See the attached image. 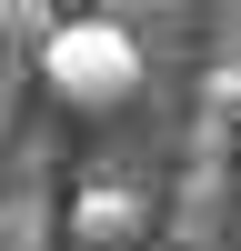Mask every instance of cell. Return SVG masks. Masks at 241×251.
I'll use <instances>...</instances> for the list:
<instances>
[{"mask_svg":"<svg viewBox=\"0 0 241 251\" xmlns=\"http://www.w3.org/2000/svg\"><path fill=\"white\" fill-rule=\"evenodd\" d=\"M201 121H221V131L241 121V60H221V71L201 80Z\"/></svg>","mask_w":241,"mask_h":251,"instance_id":"4","label":"cell"},{"mask_svg":"<svg viewBox=\"0 0 241 251\" xmlns=\"http://www.w3.org/2000/svg\"><path fill=\"white\" fill-rule=\"evenodd\" d=\"M60 241H71V251H141V241H151V191H131V181H91V191H71Z\"/></svg>","mask_w":241,"mask_h":251,"instance_id":"2","label":"cell"},{"mask_svg":"<svg viewBox=\"0 0 241 251\" xmlns=\"http://www.w3.org/2000/svg\"><path fill=\"white\" fill-rule=\"evenodd\" d=\"M71 30L60 10H40V0H0V40H30V50H50V40Z\"/></svg>","mask_w":241,"mask_h":251,"instance_id":"3","label":"cell"},{"mask_svg":"<svg viewBox=\"0 0 241 251\" xmlns=\"http://www.w3.org/2000/svg\"><path fill=\"white\" fill-rule=\"evenodd\" d=\"M40 80H50L60 111L111 121V111H131V100H141V40L120 30L111 10H100V20H71V30L40 50Z\"/></svg>","mask_w":241,"mask_h":251,"instance_id":"1","label":"cell"}]
</instances>
